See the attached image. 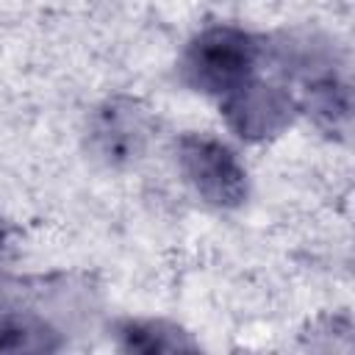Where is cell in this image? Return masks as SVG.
<instances>
[{
    "label": "cell",
    "instance_id": "6da1fadb",
    "mask_svg": "<svg viewBox=\"0 0 355 355\" xmlns=\"http://www.w3.org/2000/svg\"><path fill=\"white\" fill-rule=\"evenodd\" d=\"M258 44L236 28H211L194 39L186 55V72L205 92L239 89L255 67Z\"/></svg>",
    "mask_w": 355,
    "mask_h": 355
},
{
    "label": "cell",
    "instance_id": "7a4b0ae2",
    "mask_svg": "<svg viewBox=\"0 0 355 355\" xmlns=\"http://www.w3.org/2000/svg\"><path fill=\"white\" fill-rule=\"evenodd\" d=\"M180 161L189 180L205 200L216 205H236L244 197V169L216 139L186 136L180 144Z\"/></svg>",
    "mask_w": 355,
    "mask_h": 355
},
{
    "label": "cell",
    "instance_id": "3957f363",
    "mask_svg": "<svg viewBox=\"0 0 355 355\" xmlns=\"http://www.w3.org/2000/svg\"><path fill=\"white\" fill-rule=\"evenodd\" d=\"M94 133L103 141V153L108 158H130L133 153H139V144L144 139L139 114H130V108L119 111L114 105L103 111Z\"/></svg>",
    "mask_w": 355,
    "mask_h": 355
},
{
    "label": "cell",
    "instance_id": "277c9868",
    "mask_svg": "<svg viewBox=\"0 0 355 355\" xmlns=\"http://www.w3.org/2000/svg\"><path fill=\"white\" fill-rule=\"evenodd\" d=\"M122 338L128 349L141 352H166V349H191L194 344L180 336L175 327H164L155 322H128L122 327Z\"/></svg>",
    "mask_w": 355,
    "mask_h": 355
},
{
    "label": "cell",
    "instance_id": "5b68a950",
    "mask_svg": "<svg viewBox=\"0 0 355 355\" xmlns=\"http://www.w3.org/2000/svg\"><path fill=\"white\" fill-rule=\"evenodd\" d=\"M44 330L14 316H0V349H47Z\"/></svg>",
    "mask_w": 355,
    "mask_h": 355
},
{
    "label": "cell",
    "instance_id": "8992f818",
    "mask_svg": "<svg viewBox=\"0 0 355 355\" xmlns=\"http://www.w3.org/2000/svg\"><path fill=\"white\" fill-rule=\"evenodd\" d=\"M3 241H6V233H3V225H0V247H3Z\"/></svg>",
    "mask_w": 355,
    "mask_h": 355
}]
</instances>
